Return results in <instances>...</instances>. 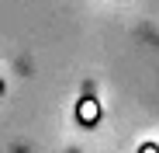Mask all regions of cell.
Segmentation results:
<instances>
[{
  "label": "cell",
  "mask_w": 159,
  "mask_h": 153,
  "mask_svg": "<svg viewBox=\"0 0 159 153\" xmlns=\"http://www.w3.org/2000/svg\"><path fill=\"white\" fill-rule=\"evenodd\" d=\"M0 94H4V80H0Z\"/></svg>",
  "instance_id": "cell-1"
}]
</instances>
